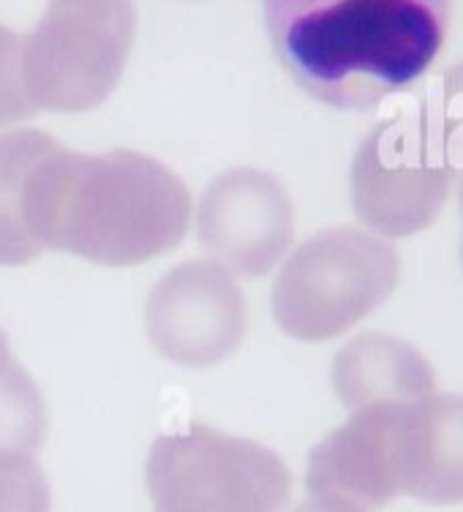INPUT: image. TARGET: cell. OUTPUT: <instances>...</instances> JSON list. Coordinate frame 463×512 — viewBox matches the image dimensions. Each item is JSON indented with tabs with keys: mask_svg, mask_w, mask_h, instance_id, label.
<instances>
[{
	"mask_svg": "<svg viewBox=\"0 0 463 512\" xmlns=\"http://www.w3.org/2000/svg\"><path fill=\"white\" fill-rule=\"evenodd\" d=\"M186 183L134 150L74 153L55 142L28 183L25 227L39 251H66L107 267H134L183 243Z\"/></svg>",
	"mask_w": 463,
	"mask_h": 512,
	"instance_id": "6da1fadb",
	"label": "cell"
},
{
	"mask_svg": "<svg viewBox=\"0 0 463 512\" xmlns=\"http://www.w3.org/2000/svg\"><path fill=\"white\" fill-rule=\"evenodd\" d=\"M278 63L308 96L363 112L439 55L453 0H262Z\"/></svg>",
	"mask_w": 463,
	"mask_h": 512,
	"instance_id": "7a4b0ae2",
	"label": "cell"
},
{
	"mask_svg": "<svg viewBox=\"0 0 463 512\" xmlns=\"http://www.w3.org/2000/svg\"><path fill=\"white\" fill-rule=\"evenodd\" d=\"M311 496H335L365 512L398 496L463 502V395H425L349 412L308 455Z\"/></svg>",
	"mask_w": 463,
	"mask_h": 512,
	"instance_id": "3957f363",
	"label": "cell"
},
{
	"mask_svg": "<svg viewBox=\"0 0 463 512\" xmlns=\"http://www.w3.org/2000/svg\"><path fill=\"white\" fill-rule=\"evenodd\" d=\"M458 183V126L442 93L379 120L352 161V207L379 237H412L434 224Z\"/></svg>",
	"mask_w": 463,
	"mask_h": 512,
	"instance_id": "277c9868",
	"label": "cell"
},
{
	"mask_svg": "<svg viewBox=\"0 0 463 512\" xmlns=\"http://www.w3.org/2000/svg\"><path fill=\"white\" fill-rule=\"evenodd\" d=\"M401 278V256L387 237L333 227L308 237L273 284V316L295 341L319 344L344 335L385 306Z\"/></svg>",
	"mask_w": 463,
	"mask_h": 512,
	"instance_id": "5b68a950",
	"label": "cell"
},
{
	"mask_svg": "<svg viewBox=\"0 0 463 512\" xmlns=\"http://www.w3.org/2000/svg\"><path fill=\"white\" fill-rule=\"evenodd\" d=\"M137 36L134 0H50L22 36V79L36 112H88L118 88Z\"/></svg>",
	"mask_w": 463,
	"mask_h": 512,
	"instance_id": "8992f818",
	"label": "cell"
},
{
	"mask_svg": "<svg viewBox=\"0 0 463 512\" xmlns=\"http://www.w3.org/2000/svg\"><path fill=\"white\" fill-rule=\"evenodd\" d=\"M145 480L153 512H281L292 493L270 447L199 423L158 436Z\"/></svg>",
	"mask_w": 463,
	"mask_h": 512,
	"instance_id": "52a82bcc",
	"label": "cell"
},
{
	"mask_svg": "<svg viewBox=\"0 0 463 512\" xmlns=\"http://www.w3.org/2000/svg\"><path fill=\"white\" fill-rule=\"evenodd\" d=\"M150 344L183 368H210L243 344L248 306L235 276L216 262H183L169 270L145 306Z\"/></svg>",
	"mask_w": 463,
	"mask_h": 512,
	"instance_id": "ba28073f",
	"label": "cell"
},
{
	"mask_svg": "<svg viewBox=\"0 0 463 512\" xmlns=\"http://www.w3.org/2000/svg\"><path fill=\"white\" fill-rule=\"evenodd\" d=\"M197 237L229 276L262 278L292 246L295 205L270 172L229 169L199 199Z\"/></svg>",
	"mask_w": 463,
	"mask_h": 512,
	"instance_id": "9c48e42d",
	"label": "cell"
},
{
	"mask_svg": "<svg viewBox=\"0 0 463 512\" xmlns=\"http://www.w3.org/2000/svg\"><path fill=\"white\" fill-rule=\"evenodd\" d=\"M434 387L436 374L428 357L395 335H357L333 360V390L346 412L417 401L434 393Z\"/></svg>",
	"mask_w": 463,
	"mask_h": 512,
	"instance_id": "30bf717a",
	"label": "cell"
},
{
	"mask_svg": "<svg viewBox=\"0 0 463 512\" xmlns=\"http://www.w3.org/2000/svg\"><path fill=\"white\" fill-rule=\"evenodd\" d=\"M55 142L39 128L0 134V267L28 265L41 256L25 227V197L33 169Z\"/></svg>",
	"mask_w": 463,
	"mask_h": 512,
	"instance_id": "8fae6325",
	"label": "cell"
},
{
	"mask_svg": "<svg viewBox=\"0 0 463 512\" xmlns=\"http://www.w3.org/2000/svg\"><path fill=\"white\" fill-rule=\"evenodd\" d=\"M47 434V409L39 387L11 355L0 330V447L36 453Z\"/></svg>",
	"mask_w": 463,
	"mask_h": 512,
	"instance_id": "7c38bea8",
	"label": "cell"
},
{
	"mask_svg": "<svg viewBox=\"0 0 463 512\" xmlns=\"http://www.w3.org/2000/svg\"><path fill=\"white\" fill-rule=\"evenodd\" d=\"M0 512H52L50 480L33 453L0 447Z\"/></svg>",
	"mask_w": 463,
	"mask_h": 512,
	"instance_id": "4fadbf2b",
	"label": "cell"
},
{
	"mask_svg": "<svg viewBox=\"0 0 463 512\" xmlns=\"http://www.w3.org/2000/svg\"><path fill=\"white\" fill-rule=\"evenodd\" d=\"M22 79V33L0 22V126L36 118Z\"/></svg>",
	"mask_w": 463,
	"mask_h": 512,
	"instance_id": "5bb4252c",
	"label": "cell"
},
{
	"mask_svg": "<svg viewBox=\"0 0 463 512\" xmlns=\"http://www.w3.org/2000/svg\"><path fill=\"white\" fill-rule=\"evenodd\" d=\"M436 90L442 93L444 104L450 107L455 126H458V202H461L463 218V63L442 74L436 82Z\"/></svg>",
	"mask_w": 463,
	"mask_h": 512,
	"instance_id": "9a60e30c",
	"label": "cell"
},
{
	"mask_svg": "<svg viewBox=\"0 0 463 512\" xmlns=\"http://www.w3.org/2000/svg\"><path fill=\"white\" fill-rule=\"evenodd\" d=\"M292 512H365V510L352 502H344V499H335V496H311L308 502H303L297 510Z\"/></svg>",
	"mask_w": 463,
	"mask_h": 512,
	"instance_id": "2e32d148",
	"label": "cell"
},
{
	"mask_svg": "<svg viewBox=\"0 0 463 512\" xmlns=\"http://www.w3.org/2000/svg\"><path fill=\"white\" fill-rule=\"evenodd\" d=\"M461 259H463V246H461Z\"/></svg>",
	"mask_w": 463,
	"mask_h": 512,
	"instance_id": "e0dca14e",
	"label": "cell"
}]
</instances>
